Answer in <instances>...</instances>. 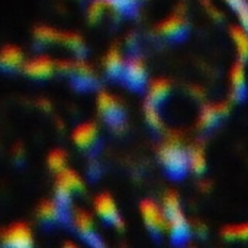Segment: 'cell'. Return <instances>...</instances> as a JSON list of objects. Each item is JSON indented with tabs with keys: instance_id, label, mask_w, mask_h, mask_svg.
Returning <instances> with one entry per match:
<instances>
[{
	"instance_id": "484cf974",
	"label": "cell",
	"mask_w": 248,
	"mask_h": 248,
	"mask_svg": "<svg viewBox=\"0 0 248 248\" xmlns=\"http://www.w3.org/2000/svg\"><path fill=\"white\" fill-rule=\"evenodd\" d=\"M222 235L228 240H248V224L227 227L222 230Z\"/></svg>"
},
{
	"instance_id": "2e32d148",
	"label": "cell",
	"mask_w": 248,
	"mask_h": 248,
	"mask_svg": "<svg viewBox=\"0 0 248 248\" xmlns=\"http://www.w3.org/2000/svg\"><path fill=\"white\" fill-rule=\"evenodd\" d=\"M125 60L119 51V48L113 46L108 51L105 60H103V65H105V71L106 76L112 80H122V74H124V68H125Z\"/></svg>"
},
{
	"instance_id": "5b68a950",
	"label": "cell",
	"mask_w": 248,
	"mask_h": 248,
	"mask_svg": "<svg viewBox=\"0 0 248 248\" xmlns=\"http://www.w3.org/2000/svg\"><path fill=\"white\" fill-rule=\"evenodd\" d=\"M36 217L39 224L45 230H54L62 225H68L71 222L70 211L64 209L61 205L57 203L55 199L52 201H42L38 206Z\"/></svg>"
},
{
	"instance_id": "9a60e30c",
	"label": "cell",
	"mask_w": 248,
	"mask_h": 248,
	"mask_svg": "<svg viewBox=\"0 0 248 248\" xmlns=\"http://www.w3.org/2000/svg\"><path fill=\"white\" fill-rule=\"evenodd\" d=\"M186 26H187V23H186V19L183 15H171L157 26V31L160 35H163L166 38L176 39V38L183 36Z\"/></svg>"
},
{
	"instance_id": "d4e9b609",
	"label": "cell",
	"mask_w": 248,
	"mask_h": 248,
	"mask_svg": "<svg viewBox=\"0 0 248 248\" xmlns=\"http://www.w3.org/2000/svg\"><path fill=\"white\" fill-rule=\"evenodd\" d=\"M219 118H221V115H219V112H218L217 105L208 106V108H205V109L202 110V113H201L199 126H201V128H212V126L218 122Z\"/></svg>"
},
{
	"instance_id": "cb8c5ba5",
	"label": "cell",
	"mask_w": 248,
	"mask_h": 248,
	"mask_svg": "<svg viewBox=\"0 0 248 248\" xmlns=\"http://www.w3.org/2000/svg\"><path fill=\"white\" fill-rule=\"evenodd\" d=\"M144 115H145V119L148 122V125L154 129H161L163 128V119L160 116V112H158V106H155L154 103L151 102H145L144 105Z\"/></svg>"
},
{
	"instance_id": "8fae6325",
	"label": "cell",
	"mask_w": 248,
	"mask_h": 248,
	"mask_svg": "<svg viewBox=\"0 0 248 248\" xmlns=\"http://www.w3.org/2000/svg\"><path fill=\"white\" fill-rule=\"evenodd\" d=\"M1 244L10 248H31L35 244L32 230L23 222L13 224L3 232Z\"/></svg>"
},
{
	"instance_id": "7402d4cb",
	"label": "cell",
	"mask_w": 248,
	"mask_h": 248,
	"mask_svg": "<svg viewBox=\"0 0 248 248\" xmlns=\"http://www.w3.org/2000/svg\"><path fill=\"white\" fill-rule=\"evenodd\" d=\"M46 163H48L49 170H51L52 173L58 174V173H61L62 170L67 169V163H68V161H67V154H65L62 150H60V148L52 150V151L48 154Z\"/></svg>"
},
{
	"instance_id": "6da1fadb",
	"label": "cell",
	"mask_w": 248,
	"mask_h": 248,
	"mask_svg": "<svg viewBox=\"0 0 248 248\" xmlns=\"http://www.w3.org/2000/svg\"><path fill=\"white\" fill-rule=\"evenodd\" d=\"M57 71L68 78V83L78 92H92L99 87V77L96 71L83 60H65L55 62Z\"/></svg>"
},
{
	"instance_id": "7a4b0ae2",
	"label": "cell",
	"mask_w": 248,
	"mask_h": 248,
	"mask_svg": "<svg viewBox=\"0 0 248 248\" xmlns=\"http://www.w3.org/2000/svg\"><path fill=\"white\" fill-rule=\"evenodd\" d=\"M163 211L167 218V231L174 241H182L189 235V224L182 212L179 196L174 192H169L164 196Z\"/></svg>"
},
{
	"instance_id": "603a6c76",
	"label": "cell",
	"mask_w": 248,
	"mask_h": 248,
	"mask_svg": "<svg viewBox=\"0 0 248 248\" xmlns=\"http://www.w3.org/2000/svg\"><path fill=\"white\" fill-rule=\"evenodd\" d=\"M187 158H189V166H190V169H192L196 174H201V173L205 171L206 160H205V153H203V150H202L201 147L193 148V150L189 153Z\"/></svg>"
},
{
	"instance_id": "5bb4252c",
	"label": "cell",
	"mask_w": 248,
	"mask_h": 248,
	"mask_svg": "<svg viewBox=\"0 0 248 248\" xmlns=\"http://www.w3.org/2000/svg\"><path fill=\"white\" fill-rule=\"evenodd\" d=\"M25 57L16 45H6L0 49V71L15 74L23 68Z\"/></svg>"
},
{
	"instance_id": "3957f363",
	"label": "cell",
	"mask_w": 248,
	"mask_h": 248,
	"mask_svg": "<svg viewBox=\"0 0 248 248\" xmlns=\"http://www.w3.org/2000/svg\"><path fill=\"white\" fill-rule=\"evenodd\" d=\"M54 190H55L54 199L57 201V203L61 205L64 209L70 211L74 195L84 192V182L74 170L67 167L65 170L57 174Z\"/></svg>"
},
{
	"instance_id": "e0dca14e",
	"label": "cell",
	"mask_w": 248,
	"mask_h": 248,
	"mask_svg": "<svg viewBox=\"0 0 248 248\" xmlns=\"http://www.w3.org/2000/svg\"><path fill=\"white\" fill-rule=\"evenodd\" d=\"M60 44H62L67 49H70L77 58H84L87 54V46L83 36H80L76 32H62Z\"/></svg>"
},
{
	"instance_id": "277c9868",
	"label": "cell",
	"mask_w": 248,
	"mask_h": 248,
	"mask_svg": "<svg viewBox=\"0 0 248 248\" xmlns=\"http://www.w3.org/2000/svg\"><path fill=\"white\" fill-rule=\"evenodd\" d=\"M96 108H97L99 116L103 119V122L108 126H110L115 131L124 128L125 110H124L121 100L116 96L105 90L99 92L96 97Z\"/></svg>"
},
{
	"instance_id": "ffe728a7",
	"label": "cell",
	"mask_w": 248,
	"mask_h": 248,
	"mask_svg": "<svg viewBox=\"0 0 248 248\" xmlns=\"http://www.w3.org/2000/svg\"><path fill=\"white\" fill-rule=\"evenodd\" d=\"M61 33L51 26H36L33 29V41L38 46H49L61 41Z\"/></svg>"
},
{
	"instance_id": "9c48e42d",
	"label": "cell",
	"mask_w": 248,
	"mask_h": 248,
	"mask_svg": "<svg viewBox=\"0 0 248 248\" xmlns=\"http://www.w3.org/2000/svg\"><path fill=\"white\" fill-rule=\"evenodd\" d=\"M140 211H141V217L144 219V224L147 227V230L154 235L158 237L163 232L167 231V218L164 211L153 201L147 199L142 201L140 205Z\"/></svg>"
},
{
	"instance_id": "ba28073f",
	"label": "cell",
	"mask_w": 248,
	"mask_h": 248,
	"mask_svg": "<svg viewBox=\"0 0 248 248\" xmlns=\"http://www.w3.org/2000/svg\"><path fill=\"white\" fill-rule=\"evenodd\" d=\"M71 224L76 230V232L78 234V237L90 247H102L103 241L100 240L99 232L94 228V222L93 218L89 212L86 211H76L71 215Z\"/></svg>"
},
{
	"instance_id": "f1b7e54d",
	"label": "cell",
	"mask_w": 248,
	"mask_h": 248,
	"mask_svg": "<svg viewBox=\"0 0 248 248\" xmlns=\"http://www.w3.org/2000/svg\"><path fill=\"white\" fill-rule=\"evenodd\" d=\"M87 174H89V177H90L92 180H97V177H99V174H100V169H99V164H97L94 160L89 164V167H87Z\"/></svg>"
},
{
	"instance_id": "7c38bea8",
	"label": "cell",
	"mask_w": 248,
	"mask_h": 248,
	"mask_svg": "<svg viewBox=\"0 0 248 248\" xmlns=\"http://www.w3.org/2000/svg\"><path fill=\"white\" fill-rule=\"evenodd\" d=\"M122 80L132 90H142L147 83V68L140 57H131L125 62Z\"/></svg>"
},
{
	"instance_id": "d6986e66",
	"label": "cell",
	"mask_w": 248,
	"mask_h": 248,
	"mask_svg": "<svg viewBox=\"0 0 248 248\" xmlns=\"http://www.w3.org/2000/svg\"><path fill=\"white\" fill-rule=\"evenodd\" d=\"M170 93V83L166 78H155L151 81L148 87V97L147 100L154 103L155 106H160Z\"/></svg>"
},
{
	"instance_id": "83f0119b",
	"label": "cell",
	"mask_w": 248,
	"mask_h": 248,
	"mask_svg": "<svg viewBox=\"0 0 248 248\" xmlns=\"http://www.w3.org/2000/svg\"><path fill=\"white\" fill-rule=\"evenodd\" d=\"M106 10V6H105V1L103 0H90L89 6H87V17L90 22H97L103 13Z\"/></svg>"
},
{
	"instance_id": "ac0fdd59",
	"label": "cell",
	"mask_w": 248,
	"mask_h": 248,
	"mask_svg": "<svg viewBox=\"0 0 248 248\" xmlns=\"http://www.w3.org/2000/svg\"><path fill=\"white\" fill-rule=\"evenodd\" d=\"M231 89H232V96L234 99H243L246 93V70L243 62H235L234 67L231 68Z\"/></svg>"
},
{
	"instance_id": "30bf717a",
	"label": "cell",
	"mask_w": 248,
	"mask_h": 248,
	"mask_svg": "<svg viewBox=\"0 0 248 248\" xmlns=\"http://www.w3.org/2000/svg\"><path fill=\"white\" fill-rule=\"evenodd\" d=\"M94 212L103 221L105 224L122 230L124 228V221L119 214V209L116 206L115 199L109 193H100L94 199Z\"/></svg>"
},
{
	"instance_id": "52a82bcc",
	"label": "cell",
	"mask_w": 248,
	"mask_h": 248,
	"mask_svg": "<svg viewBox=\"0 0 248 248\" xmlns=\"http://www.w3.org/2000/svg\"><path fill=\"white\" fill-rule=\"evenodd\" d=\"M74 145L90 155H94L100 148V132L94 122H84L74 128L71 134Z\"/></svg>"
},
{
	"instance_id": "4316f807",
	"label": "cell",
	"mask_w": 248,
	"mask_h": 248,
	"mask_svg": "<svg viewBox=\"0 0 248 248\" xmlns=\"http://www.w3.org/2000/svg\"><path fill=\"white\" fill-rule=\"evenodd\" d=\"M230 6L235 10L244 29L248 31V1L247 0H227Z\"/></svg>"
},
{
	"instance_id": "8992f818",
	"label": "cell",
	"mask_w": 248,
	"mask_h": 248,
	"mask_svg": "<svg viewBox=\"0 0 248 248\" xmlns=\"http://www.w3.org/2000/svg\"><path fill=\"white\" fill-rule=\"evenodd\" d=\"M160 161L171 176H182L189 167L187 154L176 141H169L160 148Z\"/></svg>"
},
{
	"instance_id": "4fadbf2b",
	"label": "cell",
	"mask_w": 248,
	"mask_h": 248,
	"mask_svg": "<svg viewBox=\"0 0 248 248\" xmlns=\"http://www.w3.org/2000/svg\"><path fill=\"white\" fill-rule=\"evenodd\" d=\"M22 71L33 80H46L57 71V64L48 55H38L29 61H25Z\"/></svg>"
},
{
	"instance_id": "44dd1931",
	"label": "cell",
	"mask_w": 248,
	"mask_h": 248,
	"mask_svg": "<svg viewBox=\"0 0 248 248\" xmlns=\"http://www.w3.org/2000/svg\"><path fill=\"white\" fill-rule=\"evenodd\" d=\"M231 36L234 39V44L237 46V52L240 57V61L244 62L248 60V32L243 26H232L231 28Z\"/></svg>"
}]
</instances>
